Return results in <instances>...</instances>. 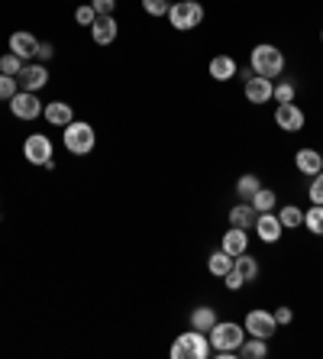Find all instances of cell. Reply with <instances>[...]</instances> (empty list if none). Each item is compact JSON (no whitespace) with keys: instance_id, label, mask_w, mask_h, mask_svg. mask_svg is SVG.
<instances>
[{"instance_id":"cell-1","label":"cell","mask_w":323,"mask_h":359,"mask_svg":"<svg viewBox=\"0 0 323 359\" xmlns=\"http://www.w3.org/2000/svg\"><path fill=\"white\" fill-rule=\"evenodd\" d=\"M249 68H252L256 75L275 81V78L284 72V52L278 49V46H272V42H259L256 49L249 52Z\"/></svg>"},{"instance_id":"cell-2","label":"cell","mask_w":323,"mask_h":359,"mask_svg":"<svg viewBox=\"0 0 323 359\" xmlns=\"http://www.w3.org/2000/svg\"><path fill=\"white\" fill-rule=\"evenodd\" d=\"M62 146H65L71 156H91L94 146H97V130H94L88 120H71V123L62 130Z\"/></svg>"},{"instance_id":"cell-3","label":"cell","mask_w":323,"mask_h":359,"mask_svg":"<svg viewBox=\"0 0 323 359\" xmlns=\"http://www.w3.org/2000/svg\"><path fill=\"white\" fill-rule=\"evenodd\" d=\"M172 359H210L214 356V346H210V337L200 334V330H184L181 337H174L172 343Z\"/></svg>"},{"instance_id":"cell-4","label":"cell","mask_w":323,"mask_h":359,"mask_svg":"<svg viewBox=\"0 0 323 359\" xmlns=\"http://www.w3.org/2000/svg\"><path fill=\"white\" fill-rule=\"evenodd\" d=\"M168 23L178 33H191V29H198L204 23V7H200L198 0H174L172 7H168Z\"/></svg>"},{"instance_id":"cell-5","label":"cell","mask_w":323,"mask_h":359,"mask_svg":"<svg viewBox=\"0 0 323 359\" xmlns=\"http://www.w3.org/2000/svg\"><path fill=\"white\" fill-rule=\"evenodd\" d=\"M210 346L214 350H236L240 353V343L246 340V327L240 320H217L214 330H210Z\"/></svg>"},{"instance_id":"cell-6","label":"cell","mask_w":323,"mask_h":359,"mask_svg":"<svg viewBox=\"0 0 323 359\" xmlns=\"http://www.w3.org/2000/svg\"><path fill=\"white\" fill-rule=\"evenodd\" d=\"M242 327H246V337H259V340H272L278 324H275V314L266 308H256L249 311L246 318H242Z\"/></svg>"},{"instance_id":"cell-7","label":"cell","mask_w":323,"mask_h":359,"mask_svg":"<svg viewBox=\"0 0 323 359\" xmlns=\"http://www.w3.org/2000/svg\"><path fill=\"white\" fill-rule=\"evenodd\" d=\"M42 107H46V104L36 97V91H17L13 97H10V114H13L17 120H26V123L39 120Z\"/></svg>"},{"instance_id":"cell-8","label":"cell","mask_w":323,"mask_h":359,"mask_svg":"<svg viewBox=\"0 0 323 359\" xmlns=\"http://www.w3.org/2000/svg\"><path fill=\"white\" fill-rule=\"evenodd\" d=\"M52 156H55V149H52V140L46 133H33L23 140V159L29 165H46Z\"/></svg>"},{"instance_id":"cell-9","label":"cell","mask_w":323,"mask_h":359,"mask_svg":"<svg viewBox=\"0 0 323 359\" xmlns=\"http://www.w3.org/2000/svg\"><path fill=\"white\" fill-rule=\"evenodd\" d=\"M17 81H20V91H36L39 94L46 84H49V68H46V62H26L23 65V72L17 75Z\"/></svg>"},{"instance_id":"cell-10","label":"cell","mask_w":323,"mask_h":359,"mask_svg":"<svg viewBox=\"0 0 323 359\" xmlns=\"http://www.w3.org/2000/svg\"><path fill=\"white\" fill-rule=\"evenodd\" d=\"M304 123H307V117H304V110L291 100V104H278L275 107V126L278 130H284V133H301L304 130Z\"/></svg>"},{"instance_id":"cell-11","label":"cell","mask_w":323,"mask_h":359,"mask_svg":"<svg viewBox=\"0 0 323 359\" xmlns=\"http://www.w3.org/2000/svg\"><path fill=\"white\" fill-rule=\"evenodd\" d=\"M272 91H275V81L272 78H262V75H252L249 81H242V94H246L249 104H268L272 100Z\"/></svg>"},{"instance_id":"cell-12","label":"cell","mask_w":323,"mask_h":359,"mask_svg":"<svg viewBox=\"0 0 323 359\" xmlns=\"http://www.w3.org/2000/svg\"><path fill=\"white\" fill-rule=\"evenodd\" d=\"M252 230L259 233V240H262V243H278V240H282V233H284V226H282V220H278V214H275V210L259 214L256 224H252Z\"/></svg>"},{"instance_id":"cell-13","label":"cell","mask_w":323,"mask_h":359,"mask_svg":"<svg viewBox=\"0 0 323 359\" xmlns=\"http://www.w3.org/2000/svg\"><path fill=\"white\" fill-rule=\"evenodd\" d=\"M42 117H46V123H49V126L65 130V126L75 120V107H71V104H65V100H49V104L42 107Z\"/></svg>"},{"instance_id":"cell-14","label":"cell","mask_w":323,"mask_h":359,"mask_svg":"<svg viewBox=\"0 0 323 359\" xmlns=\"http://www.w3.org/2000/svg\"><path fill=\"white\" fill-rule=\"evenodd\" d=\"M36 49H39V39L33 33H26V29H17V33L10 36V52L20 55L23 62H33L36 59Z\"/></svg>"},{"instance_id":"cell-15","label":"cell","mask_w":323,"mask_h":359,"mask_svg":"<svg viewBox=\"0 0 323 359\" xmlns=\"http://www.w3.org/2000/svg\"><path fill=\"white\" fill-rule=\"evenodd\" d=\"M294 168H298L301 175L314 178L317 172H323V156L317 149H310V146H304V149L294 152Z\"/></svg>"},{"instance_id":"cell-16","label":"cell","mask_w":323,"mask_h":359,"mask_svg":"<svg viewBox=\"0 0 323 359\" xmlns=\"http://www.w3.org/2000/svg\"><path fill=\"white\" fill-rule=\"evenodd\" d=\"M116 36H120V23L114 20V13L110 17H97L91 26V39L97 42V46H110V42H116Z\"/></svg>"},{"instance_id":"cell-17","label":"cell","mask_w":323,"mask_h":359,"mask_svg":"<svg viewBox=\"0 0 323 359\" xmlns=\"http://www.w3.org/2000/svg\"><path fill=\"white\" fill-rule=\"evenodd\" d=\"M220 250L230 252L233 259L242 256V252H249V233L246 230H240V226H230V230L224 233V240H220Z\"/></svg>"},{"instance_id":"cell-18","label":"cell","mask_w":323,"mask_h":359,"mask_svg":"<svg viewBox=\"0 0 323 359\" xmlns=\"http://www.w3.org/2000/svg\"><path fill=\"white\" fill-rule=\"evenodd\" d=\"M207 72H210V78L214 81H230V78H236V72H240V65H236V59L233 55H214L210 59V65H207Z\"/></svg>"},{"instance_id":"cell-19","label":"cell","mask_w":323,"mask_h":359,"mask_svg":"<svg viewBox=\"0 0 323 359\" xmlns=\"http://www.w3.org/2000/svg\"><path fill=\"white\" fill-rule=\"evenodd\" d=\"M217 320H220V314H217L210 304H198V308L188 314V324L194 327V330H200V334H210Z\"/></svg>"},{"instance_id":"cell-20","label":"cell","mask_w":323,"mask_h":359,"mask_svg":"<svg viewBox=\"0 0 323 359\" xmlns=\"http://www.w3.org/2000/svg\"><path fill=\"white\" fill-rule=\"evenodd\" d=\"M259 210L249 204V201H240L236 208H230V226H240V230H252Z\"/></svg>"},{"instance_id":"cell-21","label":"cell","mask_w":323,"mask_h":359,"mask_svg":"<svg viewBox=\"0 0 323 359\" xmlns=\"http://www.w3.org/2000/svg\"><path fill=\"white\" fill-rule=\"evenodd\" d=\"M268 356V340H259V337H246L240 343V359H266Z\"/></svg>"},{"instance_id":"cell-22","label":"cell","mask_w":323,"mask_h":359,"mask_svg":"<svg viewBox=\"0 0 323 359\" xmlns=\"http://www.w3.org/2000/svg\"><path fill=\"white\" fill-rule=\"evenodd\" d=\"M233 266L240 269V276L246 278V282H256V278L262 276V266H259V259H256V256H249V252L236 256V259H233Z\"/></svg>"},{"instance_id":"cell-23","label":"cell","mask_w":323,"mask_h":359,"mask_svg":"<svg viewBox=\"0 0 323 359\" xmlns=\"http://www.w3.org/2000/svg\"><path fill=\"white\" fill-rule=\"evenodd\" d=\"M230 269H233V256H230V252H224V250L210 252V259H207V272H210V276H214V278H224Z\"/></svg>"},{"instance_id":"cell-24","label":"cell","mask_w":323,"mask_h":359,"mask_svg":"<svg viewBox=\"0 0 323 359\" xmlns=\"http://www.w3.org/2000/svg\"><path fill=\"white\" fill-rule=\"evenodd\" d=\"M278 220L284 230H298V226H304V210L298 204H284V208H278Z\"/></svg>"},{"instance_id":"cell-25","label":"cell","mask_w":323,"mask_h":359,"mask_svg":"<svg viewBox=\"0 0 323 359\" xmlns=\"http://www.w3.org/2000/svg\"><path fill=\"white\" fill-rule=\"evenodd\" d=\"M249 204H252L259 214H266V210H275V208H278V194H275L272 188H266V184H262V188L252 194V201H249Z\"/></svg>"},{"instance_id":"cell-26","label":"cell","mask_w":323,"mask_h":359,"mask_svg":"<svg viewBox=\"0 0 323 359\" xmlns=\"http://www.w3.org/2000/svg\"><path fill=\"white\" fill-rule=\"evenodd\" d=\"M262 188V178L256 175V172H246V175H240V182H236V194H240V201H252V194Z\"/></svg>"},{"instance_id":"cell-27","label":"cell","mask_w":323,"mask_h":359,"mask_svg":"<svg viewBox=\"0 0 323 359\" xmlns=\"http://www.w3.org/2000/svg\"><path fill=\"white\" fill-rule=\"evenodd\" d=\"M294 97H298V88H294V81H291V78H282V81L275 84V91H272L275 104H291Z\"/></svg>"},{"instance_id":"cell-28","label":"cell","mask_w":323,"mask_h":359,"mask_svg":"<svg viewBox=\"0 0 323 359\" xmlns=\"http://www.w3.org/2000/svg\"><path fill=\"white\" fill-rule=\"evenodd\" d=\"M304 226L314 236H323V204H314L310 210H304Z\"/></svg>"},{"instance_id":"cell-29","label":"cell","mask_w":323,"mask_h":359,"mask_svg":"<svg viewBox=\"0 0 323 359\" xmlns=\"http://www.w3.org/2000/svg\"><path fill=\"white\" fill-rule=\"evenodd\" d=\"M23 65H26V62L20 59V55H13V52H4V55H0V72H4V75L17 78L20 72H23Z\"/></svg>"},{"instance_id":"cell-30","label":"cell","mask_w":323,"mask_h":359,"mask_svg":"<svg viewBox=\"0 0 323 359\" xmlns=\"http://www.w3.org/2000/svg\"><path fill=\"white\" fill-rule=\"evenodd\" d=\"M20 91V81L13 75H4V72H0V100H4V104H10V97H13V94Z\"/></svg>"},{"instance_id":"cell-31","label":"cell","mask_w":323,"mask_h":359,"mask_svg":"<svg viewBox=\"0 0 323 359\" xmlns=\"http://www.w3.org/2000/svg\"><path fill=\"white\" fill-rule=\"evenodd\" d=\"M168 0H142V10L149 13V17H168Z\"/></svg>"},{"instance_id":"cell-32","label":"cell","mask_w":323,"mask_h":359,"mask_svg":"<svg viewBox=\"0 0 323 359\" xmlns=\"http://www.w3.org/2000/svg\"><path fill=\"white\" fill-rule=\"evenodd\" d=\"M94 20H97V10H94L91 4H81V7L75 10V23L78 26H94Z\"/></svg>"},{"instance_id":"cell-33","label":"cell","mask_w":323,"mask_h":359,"mask_svg":"<svg viewBox=\"0 0 323 359\" xmlns=\"http://www.w3.org/2000/svg\"><path fill=\"white\" fill-rule=\"evenodd\" d=\"M307 198H310V204H323V172L314 175V182L307 188Z\"/></svg>"},{"instance_id":"cell-34","label":"cell","mask_w":323,"mask_h":359,"mask_svg":"<svg viewBox=\"0 0 323 359\" xmlns=\"http://www.w3.org/2000/svg\"><path fill=\"white\" fill-rule=\"evenodd\" d=\"M224 285H226V288H230V292H240L242 285H246V278H242V276H240V269L233 266V269H230V272H226V276H224Z\"/></svg>"},{"instance_id":"cell-35","label":"cell","mask_w":323,"mask_h":359,"mask_svg":"<svg viewBox=\"0 0 323 359\" xmlns=\"http://www.w3.org/2000/svg\"><path fill=\"white\" fill-rule=\"evenodd\" d=\"M55 59V46L49 39H39V49H36V62H52Z\"/></svg>"},{"instance_id":"cell-36","label":"cell","mask_w":323,"mask_h":359,"mask_svg":"<svg viewBox=\"0 0 323 359\" xmlns=\"http://www.w3.org/2000/svg\"><path fill=\"white\" fill-rule=\"evenodd\" d=\"M91 7L97 10V17H110L116 10V0H91Z\"/></svg>"},{"instance_id":"cell-37","label":"cell","mask_w":323,"mask_h":359,"mask_svg":"<svg viewBox=\"0 0 323 359\" xmlns=\"http://www.w3.org/2000/svg\"><path fill=\"white\" fill-rule=\"evenodd\" d=\"M272 314H275V324H278V327H288L291 320H294V311H291V308H275Z\"/></svg>"},{"instance_id":"cell-38","label":"cell","mask_w":323,"mask_h":359,"mask_svg":"<svg viewBox=\"0 0 323 359\" xmlns=\"http://www.w3.org/2000/svg\"><path fill=\"white\" fill-rule=\"evenodd\" d=\"M236 75H240V78H242V81H249V78L256 75V72H252V68H249V65H246V68H240V72H236Z\"/></svg>"},{"instance_id":"cell-39","label":"cell","mask_w":323,"mask_h":359,"mask_svg":"<svg viewBox=\"0 0 323 359\" xmlns=\"http://www.w3.org/2000/svg\"><path fill=\"white\" fill-rule=\"evenodd\" d=\"M320 42H323V29H320Z\"/></svg>"}]
</instances>
